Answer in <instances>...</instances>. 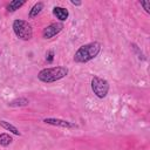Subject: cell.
<instances>
[{
	"label": "cell",
	"mask_w": 150,
	"mask_h": 150,
	"mask_svg": "<svg viewBox=\"0 0 150 150\" xmlns=\"http://www.w3.org/2000/svg\"><path fill=\"white\" fill-rule=\"evenodd\" d=\"M100 50H101V45L98 42H90V43L83 45L76 50L74 55V61L77 63L88 62L94 57H96Z\"/></svg>",
	"instance_id": "cell-1"
},
{
	"label": "cell",
	"mask_w": 150,
	"mask_h": 150,
	"mask_svg": "<svg viewBox=\"0 0 150 150\" xmlns=\"http://www.w3.org/2000/svg\"><path fill=\"white\" fill-rule=\"evenodd\" d=\"M67 74H68V69L66 67L57 66V67H50V68H45L40 70L38 74V79L45 83H52L63 79Z\"/></svg>",
	"instance_id": "cell-2"
},
{
	"label": "cell",
	"mask_w": 150,
	"mask_h": 150,
	"mask_svg": "<svg viewBox=\"0 0 150 150\" xmlns=\"http://www.w3.org/2000/svg\"><path fill=\"white\" fill-rule=\"evenodd\" d=\"M13 30L15 35L21 40H29L33 36V29L32 26L25 21V20H14L13 22Z\"/></svg>",
	"instance_id": "cell-3"
},
{
	"label": "cell",
	"mask_w": 150,
	"mask_h": 150,
	"mask_svg": "<svg viewBox=\"0 0 150 150\" xmlns=\"http://www.w3.org/2000/svg\"><path fill=\"white\" fill-rule=\"evenodd\" d=\"M91 89L97 97L103 98L107 96V94L109 91V83L104 79H101L98 76H94L91 80Z\"/></svg>",
	"instance_id": "cell-4"
},
{
	"label": "cell",
	"mask_w": 150,
	"mask_h": 150,
	"mask_svg": "<svg viewBox=\"0 0 150 150\" xmlns=\"http://www.w3.org/2000/svg\"><path fill=\"white\" fill-rule=\"evenodd\" d=\"M63 28V25L61 22H54V23H50L49 26H47L43 32H42V36L45 39H50L53 36H55L56 34H59Z\"/></svg>",
	"instance_id": "cell-5"
},
{
	"label": "cell",
	"mask_w": 150,
	"mask_h": 150,
	"mask_svg": "<svg viewBox=\"0 0 150 150\" xmlns=\"http://www.w3.org/2000/svg\"><path fill=\"white\" fill-rule=\"evenodd\" d=\"M43 122L47 123V124L57 125V127H61V128H73V127H75V124H73L68 121H64V120H60V118H45Z\"/></svg>",
	"instance_id": "cell-6"
},
{
	"label": "cell",
	"mask_w": 150,
	"mask_h": 150,
	"mask_svg": "<svg viewBox=\"0 0 150 150\" xmlns=\"http://www.w3.org/2000/svg\"><path fill=\"white\" fill-rule=\"evenodd\" d=\"M53 14L60 20V21H66L67 19H68V15H69V13H68V11L66 9V8H63V7H54L53 8Z\"/></svg>",
	"instance_id": "cell-7"
},
{
	"label": "cell",
	"mask_w": 150,
	"mask_h": 150,
	"mask_svg": "<svg viewBox=\"0 0 150 150\" xmlns=\"http://www.w3.org/2000/svg\"><path fill=\"white\" fill-rule=\"evenodd\" d=\"M25 5V1L23 0H13V1H11L9 4H8V6H7V11L8 12H15L16 9H19L21 6H23Z\"/></svg>",
	"instance_id": "cell-8"
},
{
	"label": "cell",
	"mask_w": 150,
	"mask_h": 150,
	"mask_svg": "<svg viewBox=\"0 0 150 150\" xmlns=\"http://www.w3.org/2000/svg\"><path fill=\"white\" fill-rule=\"evenodd\" d=\"M43 9V4L42 2H36L32 9L29 11V18H35L38 16V14H40V12Z\"/></svg>",
	"instance_id": "cell-9"
},
{
	"label": "cell",
	"mask_w": 150,
	"mask_h": 150,
	"mask_svg": "<svg viewBox=\"0 0 150 150\" xmlns=\"http://www.w3.org/2000/svg\"><path fill=\"white\" fill-rule=\"evenodd\" d=\"M0 125H1L2 128H5L6 130H8V131L13 132L14 135H20L19 129H18L16 127H14L13 124H11L9 122H6V121H0Z\"/></svg>",
	"instance_id": "cell-10"
},
{
	"label": "cell",
	"mask_w": 150,
	"mask_h": 150,
	"mask_svg": "<svg viewBox=\"0 0 150 150\" xmlns=\"http://www.w3.org/2000/svg\"><path fill=\"white\" fill-rule=\"evenodd\" d=\"M12 141H13V138H12L8 134H0V144H1L2 146L9 145V144L12 143Z\"/></svg>",
	"instance_id": "cell-11"
},
{
	"label": "cell",
	"mask_w": 150,
	"mask_h": 150,
	"mask_svg": "<svg viewBox=\"0 0 150 150\" xmlns=\"http://www.w3.org/2000/svg\"><path fill=\"white\" fill-rule=\"evenodd\" d=\"M29 102H28V100L27 98H18V100H14V101H12V102H9L8 104L11 105V107H21V105H27Z\"/></svg>",
	"instance_id": "cell-12"
},
{
	"label": "cell",
	"mask_w": 150,
	"mask_h": 150,
	"mask_svg": "<svg viewBox=\"0 0 150 150\" xmlns=\"http://www.w3.org/2000/svg\"><path fill=\"white\" fill-rule=\"evenodd\" d=\"M141 6L144 7L146 13H150V1H141Z\"/></svg>",
	"instance_id": "cell-13"
},
{
	"label": "cell",
	"mask_w": 150,
	"mask_h": 150,
	"mask_svg": "<svg viewBox=\"0 0 150 150\" xmlns=\"http://www.w3.org/2000/svg\"><path fill=\"white\" fill-rule=\"evenodd\" d=\"M53 57H54V52L53 50H49L48 54H47V61L48 62H52L53 61Z\"/></svg>",
	"instance_id": "cell-14"
},
{
	"label": "cell",
	"mask_w": 150,
	"mask_h": 150,
	"mask_svg": "<svg viewBox=\"0 0 150 150\" xmlns=\"http://www.w3.org/2000/svg\"><path fill=\"white\" fill-rule=\"evenodd\" d=\"M70 2H71V5H75V6H80V5H81L80 1H74V0H71Z\"/></svg>",
	"instance_id": "cell-15"
}]
</instances>
